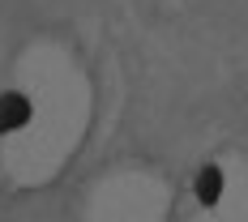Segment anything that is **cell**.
Wrapping results in <instances>:
<instances>
[{"label":"cell","instance_id":"cell-1","mask_svg":"<svg viewBox=\"0 0 248 222\" xmlns=\"http://www.w3.org/2000/svg\"><path fill=\"white\" fill-rule=\"evenodd\" d=\"M26 120H30V103H26V94H0V133L26 128Z\"/></svg>","mask_w":248,"mask_h":222},{"label":"cell","instance_id":"cell-2","mask_svg":"<svg viewBox=\"0 0 248 222\" xmlns=\"http://www.w3.org/2000/svg\"><path fill=\"white\" fill-rule=\"evenodd\" d=\"M218 197H223V171H218V167H205V171L197 175V201L201 205H214Z\"/></svg>","mask_w":248,"mask_h":222}]
</instances>
